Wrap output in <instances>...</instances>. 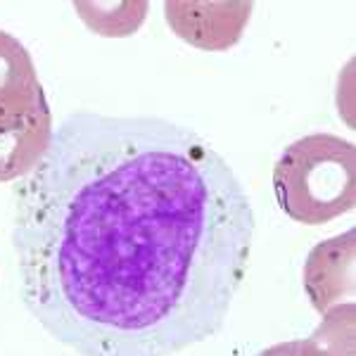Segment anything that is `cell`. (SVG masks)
<instances>
[{
  "label": "cell",
  "instance_id": "6da1fadb",
  "mask_svg": "<svg viewBox=\"0 0 356 356\" xmlns=\"http://www.w3.org/2000/svg\"><path fill=\"white\" fill-rule=\"evenodd\" d=\"M15 202L24 304L79 356H174L214 337L250 268L240 178L162 117L69 114Z\"/></svg>",
  "mask_w": 356,
  "mask_h": 356
},
{
  "label": "cell",
  "instance_id": "7a4b0ae2",
  "mask_svg": "<svg viewBox=\"0 0 356 356\" xmlns=\"http://www.w3.org/2000/svg\"><path fill=\"white\" fill-rule=\"evenodd\" d=\"M278 204L292 221L321 226L356 204L354 143L330 134L304 136L273 166Z\"/></svg>",
  "mask_w": 356,
  "mask_h": 356
},
{
  "label": "cell",
  "instance_id": "3957f363",
  "mask_svg": "<svg viewBox=\"0 0 356 356\" xmlns=\"http://www.w3.org/2000/svg\"><path fill=\"white\" fill-rule=\"evenodd\" d=\"M50 112L29 50L0 29V134Z\"/></svg>",
  "mask_w": 356,
  "mask_h": 356
},
{
  "label": "cell",
  "instance_id": "277c9868",
  "mask_svg": "<svg viewBox=\"0 0 356 356\" xmlns=\"http://www.w3.org/2000/svg\"><path fill=\"white\" fill-rule=\"evenodd\" d=\"M252 3H164V17L181 41L200 50H228L243 36Z\"/></svg>",
  "mask_w": 356,
  "mask_h": 356
},
{
  "label": "cell",
  "instance_id": "5b68a950",
  "mask_svg": "<svg viewBox=\"0 0 356 356\" xmlns=\"http://www.w3.org/2000/svg\"><path fill=\"white\" fill-rule=\"evenodd\" d=\"M354 259H356V231L323 240L309 252L304 261V290L312 307L325 314L342 300L354 297Z\"/></svg>",
  "mask_w": 356,
  "mask_h": 356
},
{
  "label": "cell",
  "instance_id": "8992f818",
  "mask_svg": "<svg viewBox=\"0 0 356 356\" xmlns=\"http://www.w3.org/2000/svg\"><path fill=\"white\" fill-rule=\"evenodd\" d=\"M53 134V112L0 134V183L31 174L48 152Z\"/></svg>",
  "mask_w": 356,
  "mask_h": 356
},
{
  "label": "cell",
  "instance_id": "52a82bcc",
  "mask_svg": "<svg viewBox=\"0 0 356 356\" xmlns=\"http://www.w3.org/2000/svg\"><path fill=\"white\" fill-rule=\"evenodd\" d=\"M356 304L330 307L307 340H300V356H356Z\"/></svg>",
  "mask_w": 356,
  "mask_h": 356
}]
</instances>
